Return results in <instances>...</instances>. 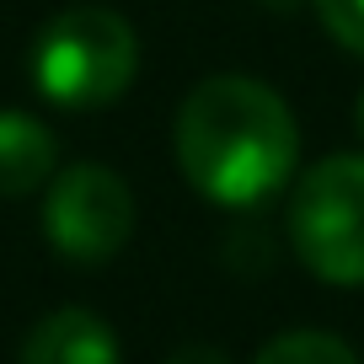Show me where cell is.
<instances>
[{"label":"cell","instance_id":"1","mask_svg":"<svg viewBox=\"0 0 364 364\" xmlns=\"http://www.w3.org/2000/svg\"><path fill=\"white\" fill-rule=\"evenodd\" d=\"M295 118L284 97L252 75H209L177 107V166L225 209L268 204L295 171Z\"/></svg>","mask_w":364,"mask_h":364},{"label":"cell","instance_id":"2","mask_svg":"<svg viewBox=\"0 0 364 364\" xmlns=\"http://www.w3.org/2000/svg\"><path fill=\"white\" fill-rule=\"evenodd\" d=\"M139 70L134 27L102 6H70L38 33L33 43V80L54 107L86 113L124 97Z\"/></svg>","mask_w":364,"mask_h":364},{"label":"cell","instance_id":"3","mask_svg":"<svg viewBox=\"0 0 364 364\" xmlns=\"http://www.w3.org/2000/svg\"><path fill=\"white\" fill-rule=\"evenodd\" d=\"M289 247L321 284H364V156H327L295 182Z\"/></svg>","mask_w":364,"mask_h":364},{"label":"cell","instance_id":"4","mask_svg":"<svg viewBox=\"0 0 364 364\" xmlns=\"http://www.w3.org/2000/svg\"><path fill=\"white\" fill-rule=\"evenodd\" d=\"M43 236L70 262H107L134 236V193L118 171L80 161L54 177L43 198Z\"/></svg>","mask_w":364,"mask_h":364},{"label":"cell","instance_id":"5","mask_svg":"<svg viewBox=\"0 0 364 364\" xmlns=\"http://www.w3.org/2000/svg\"><path fill=\"white\" fill-rule=\"evenodd\" d=\"M22 364H118V338L97 311L65 306L27 332Z\"/></svg>","mask_w":364,"mask_h":364},{"label":"cell","instance_id":"6","mask_svg":"<svg viewBox=\"0 0 364 364\" xmlns=\"http://www.w3.org/2000/svg\"><path fill=\"white\" fill-rule=\"evenodd\" d=\"M59 145L33 113H0V198H22L54 177Z\"/></svg>","mask_w":364,"mask_h":364},{"label":"cell","instance_id":"7","mask_svg":"<svg viewBox=\"0 0 364 364\" xmlns=\"http://www.w3.org/2000/svg\"><path fill=\"white\" fill-rule=\"evenodd\" d=\"M252 364H359V353L343 338H332V332H284Z\"/></svg>","mask_w":364,"mask_h":364},{"label":"cell","instance_id":"8","mask_svg":"<svg viewBox=\"0 0 364 364\" xmlns=\"http://www.w3.org/2000/svg\"><path fill=\"white\" fill-rule=\"evenodd\" d=\"M332 38H338L348 54H364V0H311Z\"/></svg>","mask_w":364,"mask_h":364},{"label":"cell","instance_id":"9","mask_svg":"<svg viewBox=\"0 0 364 364\" xmlns=\"http://www.w3.org/2000/svg\"><path fill=\"white\" fill-rule=\"evenodd\" d=\"M166 364H230L220 348H204V343H188V348H177Z\"/></svg>","mask_w":364,"mask_h":364},{"label":"cell","instance_id":"10","mask_svg":"<svg viewBox=\"0 0 364 364\" xmlns=\"http://www.w3.org/2000/svg\"><path fill=\"white\" fill-rule=\"evenodd\" d=\"M359 129H364V91H359Z\"/></svg>","mask_w":364,"mask_h":364},{"label":"cell","instance_id":"11","mask_svg":"<svg viewBox=\"0 0 364 364\" xmlns=\"http://www.w3.org/2000/svg\"><path fill=\"white\" fill-rule=\"evenodd\" d=\"M268 6H289V0H268Z\"/></svg>","mask_w":364,"mask_h":364}]
</instances>
